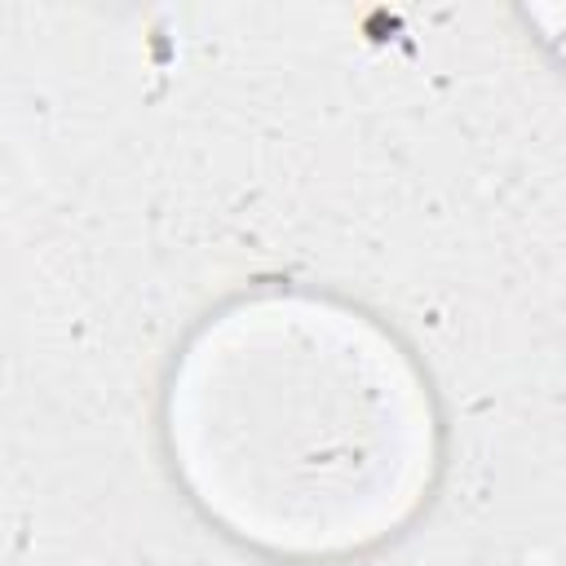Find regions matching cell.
<instances>
[{"instance_id": "6da1fadb", "label": "cell", "mask_w": 566, "mask_h": 566, "mask_svg": "<svg viewBox=\"0 0 566 566\" xmlns=\"http://www.w3.org/2000/svg\"><path fill=\"white\" fill-rule=\"evenodd\" d=\"M195 491L248 539L292 553L385 535L429 464V424L402 358L314 305H256L208 332L172 394Z\"/></svg>"}]
</instances>
